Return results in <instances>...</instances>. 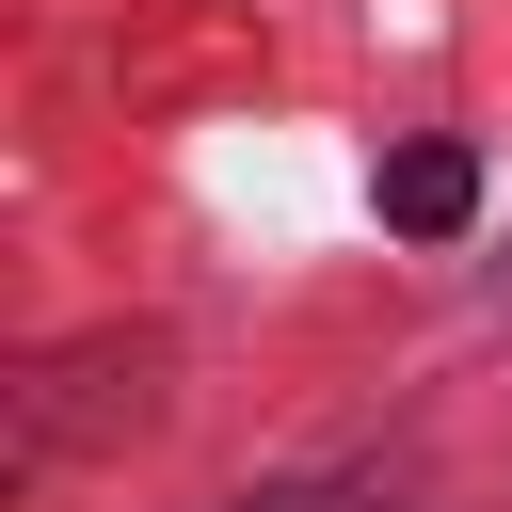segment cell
Listing matches in <instances>:
<instances>
[{
    "label": "cell",
    "mask_w": 512,
    "mask_h": 512,
    "mask_svg": "<svg viewBox=\"0 0 512 512\" xmlns=\"http://www.w3.org/2000/svg\"><path fill=\"white\" fill-rule=\"evenodd\" d=\"M464 208H480V160L464 144H400L384 160V224L400 240H464Z\"/></svg>",
    "instance_id": "cell-1"
}]
</instances>
